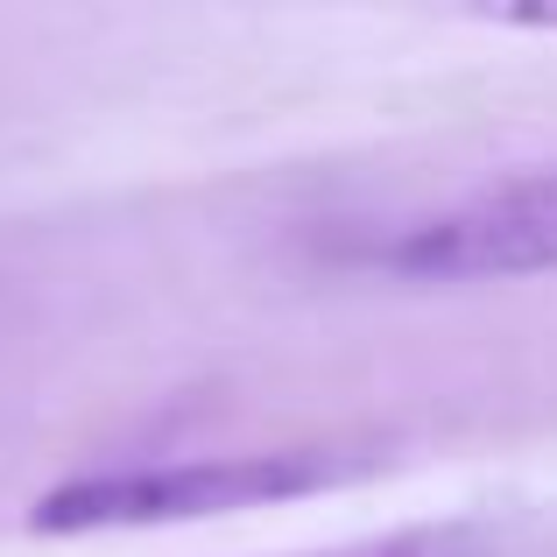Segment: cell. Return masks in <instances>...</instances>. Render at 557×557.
Returning <instances> with one entry per match:
<instances>
[{
	"label": "cell",
	"mask_w": 557,
	"mask_h": 557,
	"mask_svg": "<svg viewBox=\"0 0 557 557\" xmlns=\"http://www.w3.org/2000/svg\"><path fill=\"white\" fill-rule=\"evenodd\" d=\"M304 557H502V550L480 530H459V522H423V530H388V536H360V544H332Z\"/></svg>",
	"instance_id": "3957f363"
},
{
	"label": "cell",
	"mask_w": 557,
	"mask_h": 557,
	"mask_svg": "<svg viewBox=\"0 0 557 557\" xmlns=\"http://www.w3.org/2000/svg\"><path fill=\"white\" fill-rule=\"evenodd\" d=\"M374 269L403 283H522L557 275V163L487 177L445 212L409 219L374 247Z\"/></svg>",
	"instance_id": "7a4b0ae2"
},
{
	"label": "cell",
	"mask_w": 557,
	"mask_h": 557,
	"mask_svg": "<svg viewBox=\"0 0 557 557\" xmlns=\"http://www.w3.org/2000/svg\"><path fill=\"white\" fill-rule=\"evenodd\" d=\"M473 22L494 28H530V36H557V0H459Z\"/></svg>",
	"instance_id": "277c9868"
},
{
	"label": "cell",
	"mask_w": 557,
	"mask_h": 557,
	"mask_svg": "<svg viewBox=\"0 0 557 557\" xmlns=\"http://www.w3.org/2000/svg\"><path fill=\"white\" fill-rule=\"evenodd\" d=\"M346 466L332 451H233V459H170L127 473H85L36 502V530H156V522H205L240 508L297 502L332 487Z\"/></svg>",
	"instance_id": "6da1fadb"
}]
</instances>
